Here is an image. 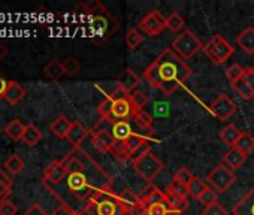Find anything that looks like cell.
I'll return each instance as SVG.
<instances>
[{"label":"cell","instance_id":"cell-17","mask_svg":"<svg viewBox=\"0 0 254 215\" xmlns=\"http://www.w3.org/2000/svg\"><path fill=\"white\" fill-rule=\"evenodd\" d=\"M133 133L135 132H133L129 121H114V123H111V135L115 141L126 142Z\"/></svg>","mask_w":254,"mask_h":215},{"label":"cell","instance_id":"cell-3","mask_svg":"<svg viewBox=\"0 0 254 215\" xmlns=\"http://www.w3.org/2000/svg\"><path fill=\"white\" fill-rule=\"evenodd\" d=\"M90 202L96 205L97 215H123L126 212L120 194L114 193L112 187L97 191Z\"/></svg>","mask_w":254,"mask_h":215},{"label":"cell","instance_id":"cell-32","mask_svg":"<svg viewBox=\"0 0 254 215\" xmlns=\"http://www.w3.org/2000/svg\"><path fill=\"white\" fill-rule=\"evenodd\" d=\"M62 67H63L64 75H67V76H76L79 73V70H81V63L75 57H66L62 61Z\"/></svg>","mask_w":254,"mask_h":215},{"label":"cell","instance_id":"cell-48","mask_svg":"<svg viewBox=\"0 0 254 215\" xmlns=\"http://www.w3.org/2000/svg\"><path fill=\"white\" fill-rule=\"evenodd\" d=\"M242 81L254 91V67H245L244 75H242Z\"/></svg>","mask_w":254,"mask_h":215},{"label":"cell","instance_id":"cell-40","mask_svg":"<svg viewBox=\"0 0 254 215\" xmlns=\"http://www.w3.org/2000/svg\"><path fill=\"white\" fill-rule=\"evenodd\" d=\"M147 215H177V214H174L169 209L168 203L163 200V202H159V203L147 206Z\"/></svg>","mask_w":254,"mask_h":215},{"label":"cell","instance_id":"cell-29","mask_svg":"<svg viewBox=\"0 0 254 215\" xmlns=\"http://www.w3.org/2000/svg\"><path fill=\"white\" fill-rule=\"evenodd\" d=\"M233 148H236V150H239V151H242L244 154L248 156L254 150V138L248 132H242Z\"/></svg>","mask_w":254,"mask_h":215},{"label":"cell","instance_id":"cell-54","mask_svg":"<svg viewBox=\"0 0 254 215\" xmlns=\"http://www.w3.org/2000/svg\"><path fill=\"white\" fill-rule=\"evenodd\" d=\"M5 55H6V50L3 48V45H0V60H2Z\"/></svg>","mask_w":254,"mask_h":215},{"label":"cell","instance_id":"cell-19","mask_svg":"<svg viewBox=\"0 0 254 215\" xmlns=\"http://www.w3.org/2000/svg\"><path fill=\"white\" fill-rule=\"evenodd\" d=\"M72 127V121L64 117V115H59L50 126V130L54 136L60 138V139H66L67 138V133Z\"/></svg>","mask_w":254,"mask_h":215},{"label":"cell","instance_id":"cell-11","mask_svg":"<svg viewBox=\"0 0 254 215\" xmlns=\"http://www.w3.org/2000/svg\"><path fill=\"white\" fill-rule=\"evenodd\" d=\"M135 109L133 106L127 99H120V100H114V106H112V114L108 123H114V121H129L135 118Z\"/></svg>","mask_w":254,"mask_h":215},{"label":"cell","instance_id":"cell-49","mask_svg":"<svg viewBox=\"0 0 254 215\" xmlns=\"http://www.w3.org/2000/svg\"><path fill=\"white\" fill-rule=\"evenodd\" d=\"M23 215H48L39 205H32Z\"/></svg>","mask_w":254,"mask_h":215},{"label":"cell","instance_id":"cell-37","mask_svg":"<svg viewBox=\"0 0 254 215\" xmlns=\"http://www.w3.org/2000/svg\"><path fill=\"white\" fill-rule=\"evenodd\" d=\"M232 88L236 91V94L239 96V97H242L244 100H251L253 97H254V91L242 81V79H239V81H236V82H232Z\"/></svg>","mask_w":254,"mask_h":215},{"label":"cell","instance_id":"cell-34","mask_svg":"<svg viewBox=\"0 0 254 215\" xmlns=\"http://www.w3.org/2000/svg\"><path fill=\"white\" fill-rule=\"evenodd\" d=\"M166 193H169V194H172V196H177V197H181V199H187V197L190 196V194H189L187 185L181 184V182L177 181V179H172V181H171V184L168 185Z\"/></svg>","mask_w":254,"mask_h":215},{"label":"cell","instance_id":"cell-30","mask_svg":"<svg viewBox=\"0 0 254 215\" xmlns=\"http://www.w3.org/2000/svg\"><path fill=\"white\" fill-rule=\"evenodd\" d=\"M142 42H144V33L139 32V29H136V27L129 29V32H127V35H126L127 47H129L130 50H136Z\"/></svg>","mask_w":254,"mask_h":215},{"label":"cell","instance_id":"cell-6","mask_svg":"<svg viewBox=\"0 0 254 215\" xmlns=\"http://www.w3.org/2000/svg\"><path fill=\"white\" fill-rule=\"evenodd\" d=\"M171 48L183 58V60H189L191 57H194L199 51H202L203 45L199 41V38L191 32V30H184L181 32V35H178Z\"/></svg>","mask_w":254,"mask_h":215},{"label":"cell","instance_id":"cell-4","mask_svg":"<svg viewBox=\"0 0 254 215\" xmlns=\"http://www.w3.org/2000/svg\"><path fill=\"white\" fill-rule=\"evenodd\" d=\"M203 54L217 66L224 64L235 53V48L221 35H214L202 48Z\"/></svg>","mask_w":254,"mask_h":215},{"label":"cell","instance_id":"cell-46","mask_svg":"<svg viewBox=\"0 0 254 215\" xmlns=\"http://www.w3.org/2000/svg\"><path fill=\"white\" fill-rule=\"evenodd\" d=\"M17 206L11 200H5L0 203V215H15Z\"/></svg>","mask_w":254,"mask_h":215},{"label":"cell","instance_id":"cell-14","mask_svg":"<svg viewBox=\"0 0 254 215\" xmlns=\"http://www.w3.org/2000/svg\"><path fill=\"white\" fill-rule=\"evenodd\" d=\"M138 196H139V200H141V203L144 206H150V205H154V203H159V202L165 200V193L160 191L151 182L141 193H138Z\"/></svg>","mask_w":254,"mask_h":215},{"label":"cell","instance_id":"cell-39","mask_svg":"<svg viewBox=\"0 0 254 215\" xmlns=\"http://www.w3.org/2000/svg\"><path fill=\"white\" fill-rule=\"evenodd\" d=\"M184 27H186V20H184V17H183L181 14L174 12L172 15L168 17V29H169V30L178 33V32H181Z\"/></svg>","mask_w":254,"mask_h":215},{"label":"cell","instance_id":"cell-21","mask_svg":"<svg viewBox=\"0 0 254 215\" xmlns=\"http://www.w3.org/2000/svg\"><path fill=\"white\" fill-rule=\"evenodd\" d=\"M26 96V90L24 87L17 82V81H9L8 84V90L5 93V100L9 103V105H17L20 103Z\"/></svg>","mask_w":254,"mask_h":215},{"label":"cell","instance_id":"cell-1","mask_svg":"<svg viewBox=\"0 0 254 215\" xmlns=\"http://www.w3.org/2000/svg\"><path fill=\"white\" fill-rule=\"evenodd\" d=\"M62 160L66 166V178L62 184H64V190L73 202L85 206L97 191L112 187L111 176L91 159L90 154L81 150V147H73V150Z\"/></svg>","mask_w":254,"mask_h":215},{"label":"cell","instance_id":"cell-31","mask_svg":"<svg viewBox=\"0 0 254 215\" xmlns=\"http://www.w3.org/2000/svg\"><path fill=\"white\" fill-rule=\"evenodd\" d=\"M109 154L114 156L117 160L120 161H126V160H130V153L127 151L126 148V144L124 142H120V141H114L111 150H109Z\"/></svg>","mask_w":254,"mask_h":215},{"label":"cell","instance_id":"cell-50","mask_svg":"<svg viewBox=\"0 0 254 215\" xmlns=\"http://www.w3.org/2000/svg\"><path fill=\"white\" fill-rule=\"evenodd\" d=\"M12 188L11 187H8V185H5V184H0V203L2 202H5V200H8V197L11 196V191Z\"/></svg>","mask_w":254,"mask_h":215},{"label":"cell","instance_id":"cell-23","mask_svg":"<svg viewBox=\"0 0 254 215\" xmlns=\"http://www.w3.org/2000/svg\"><path fill=\"white\" fill-rule=\"evenodd\" d=\"M241 133H242V132H241L235 124H229V126H226L224 129H221V132H220V139H221L227 147L233 148L235 144H236V141L239 139Z\"/></svg>","mask_w":254,"mask_h":215},{"label":"cell","instance_id":"cell-9","mask_svg":"<svg viewBox=\"0 0 254 215\" xmlns=\"http://www.w3.org/2000/svg\"><path fill=\"white\" fill-rule=\"evenodd\" d=\"M139 29L144 35L156 38L162 35L165 29H168V18H165L160 11H151L139 21Z\"/></svg>","mask_w":254,"mask_h":215},{"label":"cell","instance_id":"cell-38","mask_svg":"<svg viewBox=\"0 0 254 215\" xmlns=\"http://www.w3.org/2000/svg\"><path fill=\"white\" fill-rule=\"evenodd\" d=\"M5 167H8V170L12 173V175H17L20 173L23 169H24V160L17 156V154H12L6 161H5Z\"/></svg>","mask_w":254,"mask_h":215},{"label":"cell","instance_id":"cell-18","mask_svg":"<svg viewBox=\"0 0 254 215\" xmlns=\"http://www.w3.org/2000/svg\"><path fill=\"white\" fill-rule=\"evenodd\" d=\"M139 81H141V78H139L132 69L127 67V69L121 73V76L118 78L117 85H120L126 93H129V94H130V93L135 91V88L138 87Z\"/></svg>","mask_w":254,"mask_h":215},{"label":"cell","instance_id":"cell-52","mask_svg":"<svg viewBox=\"0 0 254 215\" xmlns=\"http://www.w3.org/2000/svg\"><path fill=\"white\" fill-rule=\"evenodd\" d=\"M0 184H5V185H8V187L12 188V179L5 173L3 169H0Z\"/></svg>","mask_w":254,"mask_h":215},{"label":"cell","instance_id":"cell-27","mask_svg":"<svg viewBox=\"0 0 254 215\" xmlns=\"http://www.w3.org/2000/svg\"><path fill=\"white\" fill-rule=\"evenodd\" d=\"M24 132H26V126H24L20 120H12V121L6 126V129H5V133H6L12 141H21Z\"/></svg>","mask_w":254,"mask_h":215},{"label":"cell","instance_id":"cell-51","mask_svg":"<svg viewBox=\"0 0 254 215\" xmlns=\"http://www.w3.org/2000/svg\"><path fill=\"white\" fill-rule=\"evenodd\" d=\"M73 209H70L69 206H64V205H60L51 215H73Z\"/></svg>","mask_w":254,"mask_h":215},{"label":"cell","instance_id":"cell-28","mask_svg":"<svg viewBox=\"0 0 254 215\" xmlns=\"http://www.w3.org/2000/svg\"><path fill=\"white\" fill-rule=\"evenodd\" d=\"M44 75L51 79V81H59L64 72H63V67H62V63L57 61V60H51L45 67H44Z\"/></svg>","mask_w":254,"mask_h":215},{"label":"cell","instance_id":"cell-41","mask_svg":"<svg viewBox=\"0 0 254 215\" xmlns=\"http://www.w3.org/2000/svg\"><path fill=\"white\" fill-rule=\"evenodd\" d=\"M147 142H150L147 138H144L142 135H139V133H133L129 139H127L124 144H126V148H127V151H129L130 154L135 151V150H138L139 147H142L144 144H147Z\"/></svg>","mask_w":254,"mask_h":215},{"label":"cell","instance_id":"cell-42","mask_svg":"<svg viewBox=\"0 0 254 215\" xmlns=\"http://www.w3.org/2000/svg\"><path fill=\"white\" fill-rule=\"evenodd\" d=\"M244 70H245V67H242L241 64H238V63H232V64L226 69V76L229 78V81H230V82H236V81L242 79Z\"/></svg>","mask_w":254,"mask_h":215},{"label":"cell","instance_id":"cell-44","mask_svg":"<svg viewBox=\"0 0 254 215\" xmlns=\"http://www.w3.org/2000/svg\"><path fill=\"white\" fill-rule=\"evenodd\" d=\"M202 215H229V214L220 202H215L209 206H205Z\"/></svg>","mask_w":254,"mask_h":215},{"label":"cell","instance_id":"cell-12","mask_svg":"<svg viewBox=\"0 0 254 215\" xmlns=\"http://www.w3.org/2000/svg\"><path fill=\"white\" fill-rule=\"evenodd\" d=\"M90 136H91V144H93V147H94L100 154L109 153V150H111V147H112V144H114V141H115V139L112 138L111 132H109L108 129H105V127H100V126H96V127L91 130Z\"/></svg>","mask_w":254,"mask_h":215},{"label":"cell","instance_id":"cell-20","mask_svg":"<svg viewBox=\"0 0 254 215\" xmlns=\"http://www.w3.org/2000/svg\"><path fill=\"white\" fill-rule=\"evenodd\" d=\"M245 161H247V154H244L242 151H239V150H236V148H230V150L223 156V163H224L229 169H232V170L239 169Z\"/></svg>","mask_w":254,"mask_h":215},{"label":"cell","instance_id":"cell-43","mask_svg":"<svg viewBox=\"0 0 254 215\" xmlns=\"http://www.w3.org/2000/svg\"><path fill=\"white\" fill-rule=\"evenodd\" d=\"M217 196H218V193L214 190V188H206L203 193H202V196L197 199L203 206H209V205H212V203H215V202H218L217 200Z\"/></svg>","mask_w":254,"mask_h":215},{"label":"cell","instance_id":"cell-45","mask_svg":"<svg viewBox=\"0 0 254 215\" xmlns=\"http://www.w3.org/2000/svg\"><path fill=\"white\" fill-rule=\"evenodd\" d=\"M174 179L180 181V182L184 184V185H189L190 181L193 179V173H191L187 167H180V169L177 170V173L174 175Z\"/></svg>","mask_w":254,"mask_h":215},{"label":"cell","instance_id":"cell-24","mask_svg":"<svg viewBox=\"0 0 254 215\" xmlns=\"http://www.w3.org/2000/svg\"><path fill=\"white\" fill-rule=\"evenodd\" d=\"M165 202L168 203L169 209L177 215H181L189 208V199H181V197L172 196L166 191H165Z\"/></svg>","mask_w":254,"mask_h":215},{"label":"cell","instance_id":"cell-36","mask_svg":"<svg viewBox=\"0 0 254 215\" xmlns=\"http://www.w3.org/2000/svg\"><path fill=\"white\" fill-rule=\"evenodd\" d=\"M82 8L85 9V12H87L91 18H94V17H97V15H102V14H106V12H108L106 6H105L102 2H99V0H93V2H88V3L82 5Z\"/></svg>","mask_w":254,"mask_h":215},{"label":"cell","instance_id":"cell-25","mask_svg":"<svg viewBox=\"0 0 254 215\" xmlns=\"http://www.w3.org/2000/svg\"><path fill=\"white\" fill-rule=\"evenodd\" d=\"M129 100L133 106V109H135V114H139L142 111H145V106L148 103V96L139 90H135L133 93L129 94Z\"/></svg>","mask_w":254,"mask_h":215},{"label":"cell","instance_id":"cell-8","mask_svg":"<svg viewBox=\"0 0 254 215\" xmlns=\"http://www.w3.org/2000/svg\"><path fill=\"white\" fill-rule=\"evenodd\" d=\"M208 182L212 185V188L220 194L229 190V187H232V184L235 182L236 176L233 173L232 169H229L224 163L217 164L209 173H208Z\"/></svg>","mask_w":254,"mask_h":215},{"label":"cell","instance_id":"cell-26","mask_svg":"<svg viewBox=\"0 0 254 215\" xmlns=\"http://www.w3.org/2000/svg\"><path fill=\"white\" fill-rule=\"evenodd\" d=\"M41 139H42V132H41L35 124H27V126H26V132H24L21 141H23L27 147H35Z\"/></svg>","mask_w":254,"mask_h":215},{"label":"cell","instance_id":"cell-35","mask_svg":"<svg viewBox=\"0 0 254 215\" xmlns=\"http://www.w3.org/2000/svg\"><path fill=\"white\" fill-rule=\"evenodd\" d=\"M112 106H114V100L111 97H108V96L100 102V105L97 106V114H99V117L102 120L109 121L111 114H112Z\"/></svg>","mask_w":254,"mask_h":215},{"label":"cell","instance_id":"cell-16","mask_svg":"<svg viewBox=\"0 0 254 215\" xmlns=\"http://www.w3.org/2000/svg\"><path fill=\"white\" fill-rule=\"evenodd\" d=\"M236 45L248 55L254 54V27H247L244 29L238 36H236Z\"/></svg>","mask_w":254,"mask_h":215},{"label":"cell","instance_id":"cell-13","mask_svg":"<svg viewBox=\"0 0 254 215\" xmlns=\"http://www.w3.org/2000/svg\"><path fill=\"white\" fill-rule=\"evenodd\" d=\"M66 178V166L63 163V160H57V161H53L45 173H44V184L51 188V187H56L59 184H62Z\"/></svg>","mask_w":254,"mask_h":215},{"label":"cell","instance_id":"cell-7","mask_svg":"<svg viewBox=\"0 0 254 215\" xmlns=\"http://www.w3.org/2000/svg\"><path fill=\"white\" fill-rule=\"evenodd\" d=\"M133 169L136 170V173L144 178L148 184L153 182V179H156L160 172L163 170V163L150 151L148 154H145L144 157H141L139 160L133 161Z\"/></svg>","mask_w":254,"mask_h":215},{"label":"cell","instance_id":"cell-22","mask_svg":"<svg viewBox=\"0 0 254 215\" xmlns=\"http://www.w3.org/2000/svg\"><path fill=\"white\" fill-rule=\"evenodd\" d=\"M88 130L79 123V121H72V127L67 133V141L73 145V147H79L82 144V141L88 136Z\"/></svg>","mask_w":254,"mask_h":215},{"label":"cell","instance_id":"cell-10","mask_svg":"<svg viewBox=\"0 0 254 215\" xmlns=\"http://www.w3.org/2000/svg\"><path fill=\"white\" fill-rule=\"evenodd\" d=\"M209 111L217 120L226 121L236 112V103L229 96L218 94L217 99L209 105Z\"/></svg>","mask_w":254,"mask_h":215},{"label":"cell","instance_id":"cell-2","mask_svg":"<svg viewBox=\"0 0 254 215\" xmlns=\"http://www.w3.org/2000/svg\"><path fill=\"white\" fill-rule=\"evenodd\" d=\"M191 75L193 72L186 61L172 48H166L145 69L142 76L153 88L160 90L165 96H171Z\"/></svg>","mask_w":254,"mask_h":215},{"label":"cell","instance_id":"cell-55","mask_svg":"<svg viewBox=\"0 0 254 215\" xmlns=\"http://www.w3.org/2000/svg\"><path fill=\"white\" fill-rule=\"evenodd\" d=\"M73 215H82V214H81L79 211H75V212H73Z\"/></svg>","mask_w":254,"mask_h":215},{"label":"cell","instance_id":"cell-5","mask_svg":"<svg viewBox=\"0 0 254 215\" xmlns=\"http://www.w3.org/2000/svg\"><path fill=\"white\" fill-rule=\"evenodd\" d=\"M118 26H120L118 20L111 12H106V14L91 18L90 32H91V38H93L94 44H103L105 41H108L117 32Z\"/></svg>","mask_w":254,"mask_h":215},{"label":"cell","instance_id":"cell-15","mask_svg":"<svg viewBox=\"0 0 254 215\" xmlns=\"http://www.w3.org/2000/svg\"><path fill=\"white\" fill-rule=\"evenodd\" d=\"M232 212L235 215H254V187L247 191V194L233 206Z\"/></svg>","mask_w":254,"mask_h":215},{"label":"cell","instance_id":"cell-33","mask_svg":"<svg viewBox=\"0 0 254 215\" xmlns=\"http://www.w3.org/2000/svg\"><path fill=\"white\" fill-rule=\"evenodd\" d=\"M187 188H189V194L193 199H199L202 196V193L208 188V185L203 182V179H200L197 176H193V179L190 181V184L187 185Z\"/></svg>","mask_w":254,"mask_h":215},{"label":"cell","instance_id":"cell-47","mask_svg":"<svg viewBox=\"0 0 254 215\" xmlns=\"http://www.w3.org/2000/svg\"><path fill=\"white\" fill-rule=\"evenodd\" d=\"M150 148H151L150 142L144 144L142 147H139L138 150H135V151L130 154V160H132V161H136V160H139L141 157H144L145 154H148V153H150Z\"/></svg>","mask_w":254,"mask_h":215},{"label":"cell","instance_id":"cell-53","mask_svg":"<svg viewBox=\"0 0 254 215\" xmlns=\"http://www.w3.org/2000/svg\"><path fill=\"white\" fill-rule=\"evenodd\" d=\"M8 81L3 78V76H0V99H5V93L8 90Z\"/></svg>","mask_w":254,"mask_h":215}]
</instances>
